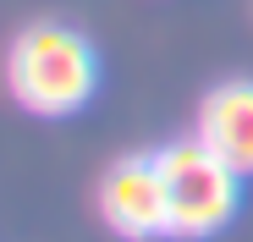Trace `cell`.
Wrapping results in <instances>:
<instances>
[{"label":"cell","instance_id":"cell-1","mask_svg":"<svg viewBox=\"0 0 253 242\" xmlns=\"http://www.w3.org/2000/svg\"><path fill=\"white\" fill-rule=\"evenodd\" d=\"M6 88L33 116H72L99 88V55L66 22H33L6 50Z\"/></svg>","mask_w":253,"mask_h":242},{"label":"cell","instance_id":"cell-2","mask_svg":"<svg viewBox=\"0 0 253 242\" xmlns=\"http://www.w3.org/2000/svg\"><path fill=\"white\" fill-rule=\"evenodd\" d=\"M154 165H160V182H165V237H215L237 204H242V176L226 165V160L198 143V138H176L154 149Z\"/></svg>","mask_w":253,"mask_h":242},{"label":"cell","instance_id":"cell-3","mask_svg":"<svg viewBox=\"0 0 253 242\" xmlns=\"http://www.w3.org/2000/svg\"><path fill=\"white\" fill-rule=\"evenodd\" d=\"M99 215L116 237H165V182L154 154H126L99 182Z\"/></svg>","mask_w":253,"mask_h":242},{"label":"cell","instance_id":"cell-4","mask_svg":"<svg viewBox=\"0 0 253 242\" xmlns=\"http://www.w3.org/2000/svg\"><path fill=\"white\" fill-rule=\"evenodd\" d=\"M198 143H209L237 176H253V83L237 77V83L209 88L198 105Z\"/></svg>","mask_w":253,"mask_h":242}]
</instances>
